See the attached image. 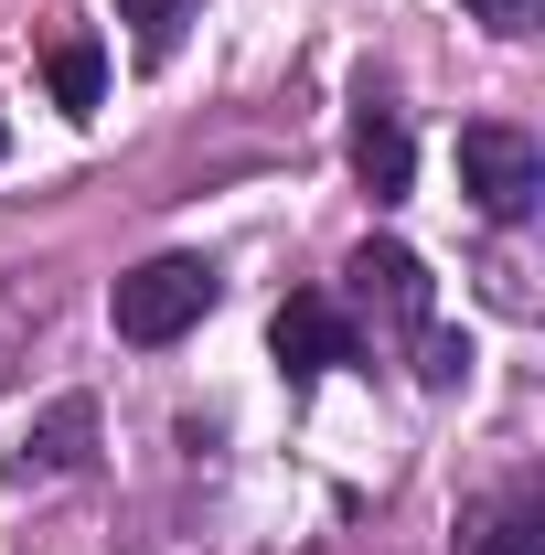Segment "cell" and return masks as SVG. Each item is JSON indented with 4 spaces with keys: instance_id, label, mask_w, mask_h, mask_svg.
<instances>
[{
    "instance_id": "6da1fadb",
    "label": "cell",
    "mask_w": 545,
    "mask_h": 555,
    "mask_svg": "<svg viewBox=\"0 0 545 555\" xmlns=\"http://www.w3.org/2000/svg\"><path fill=\"white\" fill-rule=\"evenodd\" d=\"M214 310V268L204 257H150V268H129L118 288H107V321H118V343H182L193 321Z\"/></svg>"
},
{
    "instance_id": "7a4b0ae2",
    "label": "cell",
    "mask_w": 545,
    "mask_h": 555,
    "mask_svg": "<svg viewBox=\"0 0 545 555\" xmlns=\"http://www.w3.org/2000/svg\"><path fill=\"white\" fill-rule=\"evenodd\" d=\"M342 288H353V310H342L353 332L375 321V332H407V343H417V332H428V310H439L428 257L396 246V235H364V246H353V268H342Z\"/></svg>"
},
{
    "instance_id": "3957f363",
    "label": "cell",
    "mask_w": 545,
    "mask_h": 555,
    "mask_svg": "<svg viewBox=\"0 0 545 555\" xmlns=\"http://www.w3.org/2000/svg\"><path fill=\"white\" fill-rule=\"evenodd\" d=\"M460 193H471L492 224H524L535 193H545V150L514 129V118H471V129H460Z\"/></svg>"
},
{
    "instance_id": "277c9868",
    "label": "cell",
    "mask_w": 545,
    "mask_h": 555,
    "mask_svg": "<svg viewBox=\"0 0 545 555\" xmlns=\"http://www.w3.org/2000/svg\"><path fill=\"white\" fill-rule=\"evenodd\" d=\"M268 352H278V374H289V385H321L332 363L364 352V332L342 321L332 288H289V299H278V321H268Z\"/></svg>"
},
{
    "instance_id": "5b68a950",
    "label": "cell",
    "mask_w": 545,
    "mask_h": 555,
    "mask_svg": "<svg viewBox=\"0 0 545 555\" xmlns=\"http://www.w3.org/2000/svg\"><path fill=\"white\" fill-rule=\"evenodd\" d=\"M353 182L375 193V204H407V182H417V139H407V107L396 96H353Z\"/></svg>"
},
{
    "instance_id": "8992f818",
    "label": "cell",
    "mask_w": 545,
    "mask_h": 555,
    "mask_svg": "<svg viewBox=\"0 0 545 555\" xmlns=\"http://www.w3.org/2000/svg\"><path fill=\"white\" fill-rule=\"evenodd\" d=\"M86 460H97V406L86 396H54V406L33 416V438L11 449V481H65Z\"/></svg>"
},
{
    "instance_id": "52a82bcc",
    "label": "cell",
    "mask_w": 545,
    "mask_h": 555,
    "mask_svg": "<svg viewBox=\"0 0 545 555\" xmlns=\"http://www.w3.org/2000/svg\"><path fill=\"white\" fill-rule=\"evenodd\" d=\"M460 555H545V491L514 481V491H481L460 513Z\"/></svg>"
},
{
    "instance_id": "ba28073f",
    "label": "cell",
    "mask_w": 545,
    "mask_h": 555,
    "mask_svg": "<svg viewBox=\"0 0 545 555\" xmlns=\"http://www.w3.org/2000/svg\"><path fill=\"white\" fill-rule=\"evenodd\" d=\"M43 75H54V107H65V118H97V96H107V54H97V33H65V43L43 54Z\"/></svg>"
},
{
    "instance_id": "9c48e42d",
    "label": "cell",
    "mask_w": 545,
    "mask_h": 555,
    "mask_svg": "<svg viewBox=\"0 0 545 555\" xmlns=\"http://www.w3.org/2000/svg\"><path fill=\"white\" fill-rule=\"evenodd\" d=\"M118 22H129V43L161 65L172 43H182V22H193V0H118Z\"/></svg>"
},
{
    "instance_id": "30bf717a",
    "label": "cell",
    "mask_w": 545,
    "mask_h": 555,
    "mask_svg": "<svg viewBox=\"0 0 545 555\" xmlns=\"http://www.w3.org/2000/svg\"><path fill=\"white\" fill-rule=\"evenodd\" d=\"M460 374H471V332H449V321H428V332H417V385H428V396H449Z\"/></svg>"
},
{
    "instance_id": "8fae6325",
    "label": "cell",
    "mask_w": 545,
    "mask_h": 555,
    "mask_svg": "<svg viewBox=\"0 0 545 555\" xmlns=\"http://www.w3.org/2000/svg\"><path fill=\"white\" fill-rule=\"evenodd\" d=\"M460 11H471L481 33H503V43H524V33L545 22V0H460Z\"/></svg>"
},
{
    "instance_id": "7c38bea8",
    "label": "cell",
    "mask_w": 545,
    "mask_h": 555,
    "mask_svg": "<svg viewBox=\"0 0 545 555\" xmlns=\"http://www.w3.org/2000/svg\"><path fill=\"white\" fill-rule=\"evenodd\" d=\"M0 150H11V129H0Z\"/></svg>"
}]
</instances>
